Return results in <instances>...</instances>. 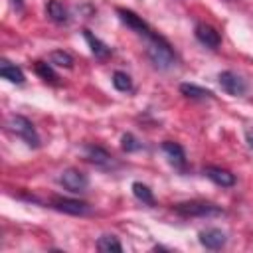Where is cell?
I'll list each match as a JSON object with an SVG mask.
<instances>
[{
	"mask_svg": "<svg viewBox=\"0 0 253 253\" xmlns=\"http://www.w3.org/2000/svg\"><path fill=\"white\" fill-rule=\"evenodd\" d=\"M144 42H146V55L156 69L166 71L176 65V53H174L172 45L162 36H158L154 32L148 38H144Z\"/></svg>",
	"mask_w": 253,
	"mask_h": 253,
	"instance_id": "obj_1",
	"label": "cell"
},
{
	"mask_svg": "<svg viewBox=\"0 0 253 253\" xmlns=\"http://www.w3.org/2000/svg\"><path fill=\"white\" fill-rule=\"evenodd\" d=\"M174 211L178 215H184V217H217V215H223V210L219 206L210 204V202H198V200L176 204Z\"/></svg>",
	"mask_w": 253,
	"mask_h": 253,
	"instance_id": "obj_2",
	"label": "cell"
},
{
	"mask_svg": "<svg viewBox=\"0 0 253 253\" xmlns=\"http://www.w3.org/2000/svg\"><path fill=\"white\" fill-rule=\"evenodd\" d=\"M8 126H10V130H12L16 136H20L28 146H32V148H38V146H40V134L36 132L32 121H28L26 117H22V115H12V117L8 119Z\"/></svg>",
	"mask_w": 253,
	"mask_h": 253,
	"instance_id": "obj_3",
	"label": "cell"
},
{
	"mask_svg": "<svg viewBox=\"0 0 253 253\" xmlns=\"http://www.w3.org/2000/svg\"><path fill=\"white\" fill-rule=\"evenodd\" d=\"M59 182H61V186H63L65 190H69V192H73V194L85 192L87 186H89V178H87L81 170H77V168H67V170H63L61 176H59Z\"/></svg>",
	"mask_w": 253,
	"mask_h": 253,
	"instance_id": "obj_4",
	"label": "cell"
},
{
	"mask_svg": "<svg viewBox=\"0 0 253 253\" xmlns=\"http://www.w3.org/2000/svg\"><path fill=\"white\" fill-rule=\"evenodd\" d=\"M219 85L221 89L227 93V95H233V97H241L247 93V83L243 77H239L237 73L233 71H221L219 73Z\"/></svg>",
	"mask_w": 253,
	"mask_h": 253,
	"instance_id": "obj_5",
	"label": "cell"
},
{
	"mask_svg": "<svg viewBox=\"0 0 253 253\" xmlns=\"http://www.w3.org/2000/svg\"><path fill=\"white\" fill-rule=\"evenodd\" d=\"M117 14H119V18H121V22L123 24H126L132 32H136L140 38H148L150 34H154L152 32V28L140 18V16H136L132 10H126V8H117Z\"/></svg>",
	"mask_w": 253,
	"mask_h": 253,
	"instance_id": "obj_6",
	"label": "cell"
},
{
	"mask_svg": "<svg viewBox=\"0 0 253 253\" xmlns=\"http://www.w3.org/2000/svg\"><path fill=\"white\" fill-rule=\"evenodd\" d=\"M51 208L57 211L69 213V215H87L91 211V206L81 202V200H71V198H53Z\"/></svg>",
	"mask_w": 253,
	"mask_h": 253,
	"instance_id": "obj_7",
	"label": "cell"
},
{
	"mask_svg": "<svg viewBox=\"0 0 253 253\" xmlns=\"http://www.w3.org/2000/svg\"><path fill=\"white\" fill-rule=\"evenodd\" d=\"M196 38H198L200 43H204L210 49H217L219 43H221L219 32L213 26H210V24H198L196 26Z\"/></svg>",
	"mask_w": 253,
	"mask_h": 253,
	"instance_id": "obj_8",
	"label": "cell"
},
{
	"mask_svg": "<svg viewBox=\"0 0 253 253\" xmlns=\"http://www.w3.org/2000/svg\"><path fill=\"white\" fill-rule=\"evenodd\" d=\"M162 152L166 154L168 162H170L174 168L184 170V166H186V154H184V148H182L178 142H172V140L162 142Z\"/></svg>",
	"mask_w": 253,
	"mask_h": 253,
	"instance_id": "obj_9",
	"label": "cell"
},
{
	"mask_svg": "<svg viewBox=\"0 0 253 253\" xmlns=\"http://www.w3.org/2000/svg\"><path fill=\"white\" fill-rule=\"evenodd\" d=\"M204 174L217 186L221 188H231L235 184V176L229 172V170H223V168H217V166H208L204 170Z\"/></svg>",
	"mask_w": 253,
	"mask_h": 253,
	"instance_id": "obj_10",
	"label": "cell"
},
{
	"mask_svg": "<svg viewBox=\"0 0 253 253\" xmlns=\"http://www.w3.org/2000/svg\"><path fill=\"white\" fill-rule=\"evenodd\" d=\"M200 243L206 249H221L225 245V233L221 229H215V227L200 231Z\"/></svg>",
	"mask_w": 253,
	"mask_h": 253,
	"instance_id": "obj_11",
	"label": "cell"
},
{
	"mask_svg": "<svg viewBox=\"0 0 253 253\" xmlns=\"http://www.w3.org/2000/svg\"><path fill=\"white\" fill-rule=\"evenodd\" d=\"M45 12L51 22L55 24H67L69 22V10L61 0H49L45 4Z\"/></svg>",
	"mask_w": 253,
	"mask_h": 253,
	"instance_id": "obj_12",
	"label": "cell"
},
{
	"mask_svg": "<svg viewBox=\"0 0 253 253\" xmlns=\"http://www.w3.org/2000/svg\"><path fill=\"white\" fill-rule=\"evenodd\" d=\"M83 38L87 40V43H89V47H91V53H93L95 57L105 59V57L111 55V47H109L105 42H101L97 36H93L91 30H83Z\"/></svg>",
	"mask_w": 253,
	"mask_h": 253,
	"instance_id": "obj_13",
	"label": "cell"
},
{
	"mask_svg": "<svg viewBox=\"0 0 253 253\" xmlns=\"http://www.w3.org/2000/svg\"><path fill=\"white\" fill-rule=\"evenodd\" d=\"M85 154H87L89 162H93L95 166H101V168L113 166V156L105 148H101V146H87L85 148Z\"/></svg>",
	"mask_w": 253,
	"mask_h": 253,
	"instance_id": "obj_14",
	"label": "cell"
},
{
	"mask_svg": "<svg viewBox=\"0 0 253 253\" xmlns=\"http://www.w3.org/2000/svg\"><path fill=\"white\" fill-rule=\"evenodd\" d=\"M0 75H2L4 79H8L10 83H16V85H22V83H24V73H22V69L16 67V65H12V63L6 61V59H2V63H0Z\"/></svg>",
	"mask_w": 253,
	"mask_h": 253,
	"instance_id": "obj_15",
	"label": "cell"
},
{
	"mask_svg": "<svg viewBox=\"0 0 253 253\" xmlns=\"http://www.w3.org/2000/svg\"><path fill=\"white\" fill-rule=\"evenodd\" d=\"M97 249L99 251H103V253H121L123 251V245H121V241L115 237V235H101L99 239H97Z\"/></svg>",
	"mask_w": 253,
	"mask_h": 253,
	"instance_id": "obj_16",
	"label": "cell"
},
{
	"mask_svg": "<svg viewBox=\"0 0 253 253\" xmlns=\"http://www.w3.org/2000/svg\"><path fill=\"white\" fill-rule=\"evenodd\" d=\"M180 93L188 99H210L211 97V91L204 89V87H198L194 83H182L180 85Z\"/></svg>",
	"mask_w": 253,
	"mask_h": 253,
	"instance_id": "obj_17",
	"label": "cell"
},
{
	"mask_svg": "<svg viewBox=\"0 0 253 253\" xmlns=\"http://www.w3.org/2000/svg\"><path fill=\"white\" fill-rule=\"evenodd\" d=\"M132 194H134V198H136L138 202H142V204H146V206H154L152 190H150L146 184H142V182H134V184H132Z\"/></svg>",
	"mask_w": 253,
	"mask_h": 253,
	"instance_id": "obj_18",
	"label": "cell"
},
{
	"mask_svg": "<svg viewBox=\"0 0 253 253\" xmlns=\"http://www.w3.org/2000/svg\"><path fill=\"white\" fill-rule=\"evenodd\" d=\"M113 85L121 93H130L132 91V79L125 71H115L113 73Z\"/></svg>",
	"mask_w": 253,
	"mask_h": 253,
	"instance_id": "obj_19",
	"label": "cell"
},
{
	"mask_svg": "<svg viewBox=\"0 0 253 253\" xmlns=\"http://www.w3.org/2000/svg\"><path fill=\"white\" fill-rule=\"evenodd\" d=\"M49 63L51 65H57V67H73V57L67 53V51H63V49H55V51H51L49 53Z\"/></svg>",
	"mask_w": 253,
	"mask_h": 253,
	"instance_id": "obj_20",
	"label": "cell"
},
{
	"mask_svg": "<svg viewBox=\"0 0 253 253\" xmlns=\"http://www.w3.org/2000/svg\"><path fill=\"white\" fill-rule=\"evenodd\" d=\"M36 73L43 79V81H49V83H57V73L51 69V63H45V61H38L36 63Z\"/></svg>",
	"mask_w": 253,
	"mask_h": 253,
	"instance_id": "obj_21",
	"label": "cell"
},
{
	"mask_svg": "<svg viewBox=\"0 0 253 253\" xmlns=\"http://www.w3.org/2000/svg\"><path fill=\"white\" fill-rule=\"evenodd\" d=\"M121 146H123V150L125 152H136V150H140L142 148V144L130 134V132H126V134H123V138H121Z\"/></svg>",
	"mask_w": 253,
	"mask_h": 253,
	"instance_id": "obj_22",
	"label": "cell"
},
{
	"mask_svg": "<svg viewBox=\"0 0 253 253\" xmlns=\"http://www.w3.org/2000/svg\"><path fill=\"white\" fill-rule=\"evenodd\" d=\"M245 136H247V144L253 148V128H249V130L245 132Z\"/></svg>",
	"mask_w": 253,
	"mask_h": 253,
	"instance_id": "obj_23",
	"label": "cell"
},
{
	"mask_svg": "<svg viewBox=\"0 0 253 253\" xmlns=\"http://www.w3.org/2000/svg\"><path fill=\"white\" fill-rule=\"evenodd\" d=\"M12 4H14L18 10H22V6H24V0H12Z\"/></svg>",
	"mask_w": 253,
	"mask_h": 253,
	"instance_id": "obj_24",
	"label": "cell"
}]
</instances>
